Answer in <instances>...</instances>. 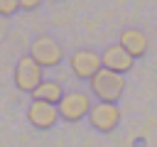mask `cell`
I'll list each match as a JSON object with an SVG mask.
<instances>
[{"label": "cell", "instance_id": "11", "mask_svg": "<svg viewBox=\"0 0 157 147\" xmlns=\"http://www.w3.org/2000/svg\"><path fill=\"white\" fill-rule=\"evenodd\" d=\"M20 10V0H0V17H10Z\"/></svg>", "mask_w": 157, "mask_h": 147}, {"label": "cell", "instance_id": "8", "mask_svg": "<svg viewBox=\"0 0 157 147\" xmlns=\"http://www.w3.org/2000/svg\"><path fill=\"white\" fill-rule=\"evenodd\" d=\"M101 64H103V69H108V71H115V74H128L130 69H132V64H135V59L120 47V44H110L108 49H103V54H101Z\"/></svg>", "mask_w": 157, "mask_h": 147}, {"label": "cell", "instance_id": "1", "mask_svg": "<svg viewBox=\"0 0 157 147\" xmlns=\"http://www.w3.org/2000/svg\"><path fill=\"white\" fill-rule=\"evenodd\" d=\"M88 83H91V93L98 98V103H118L120 96L125 93V76L108 71V69H101Z\"/></svg>", "mask_w": 157, "mask_h": 147}, {"label": "cell", "instance_id": "3", "mask_svg": "<svg viewBox=\"0 0 157 147\" xmlns=\"http://www.w3.org/2000/svg\"><path fill=\"white\" fill-rule=\"evenodd\" d=\"M12 81H15V86H17L20 91L32 93V91L44 81V69H42V66H39L29 54H25V56H20V59H17V64H15Z\"/></svg>", "mask_w": 157, "mask_h": 147}, {"label": "cell", "instance_id": "10", "mask_svg": "<svg viewBox=\"0 0 157 147\" xmlns=\"http://www.w3.org/2000/svg\"><path fill=\"white\" fill-rule=\"evenodd\" d=\"M64 88H61V83H56V81H42L29 96H32V100H44V103H52V105H59V100L64 98Z\"/></svg>", "mask_w": 157, "mask_h": 147}, {"label": "cell", "instance_id": "2", "mask_svg": "<svg viewBox=\"0 0 157 147\" xmlns=\"http://www.w3.org/2000/svg\"><path fill=\"white\" fill-rule=\"evenodd\" d=\"M29 56L42 66V69H54L64 61V47L49 37V34H39L32 44H29Z\"/></svg>", "mask_w": 157, "mask_h": 147}, {"label": "cell", "instance_id": "5", "mask_svg": "<svg viewBox=\"0 0 157 147\" xmlns=\"http://www.w3.org/2000/svg\"><path fill=\"white\" fill-rule=\"evenodd\" d=\"M69 66H71L74 76H76V78H83V81H91V78L103 69L101 54L93 51V49H78V51H74V54L69 56Z\"/></svg>", "mask_w": 157, "mask_h": 147}, {"label": "cell", "instance_id": "12", "mask_svg": "<svg viewBox=\"0 0 157 147\" xmlns=\"http://www.w3.org/2000/svg\"><path fill=\"white\" fill-rule=\"evenodd\" d=\"M44 0H20V10L25 12H32V10H39Z\"/></svg>", "mask_w": 157, "mask_h": 147}, {"label": "cell", "instance_id": "6", "mask_svg": "<svg viewBox=\"0 0 157 147\" xmlns=\"http://www.w3.org/2000/svg\"><path fill=\"white\" fill-rule=\"evenodd\" d=\"M88 123L98 132H113L120 123V110L115 103H96L88 110Z\"/></svg>", "mask_w": 157, "mask_h": 147}, {"label": "cell", "instance_id": "4", "mask_svg": "<svg viewBox=\"0 0 157 147\" xmlns=\"http://www.w3.org/2000/svg\"><path fill=\"white\" fill-rule=\"evenodd\" d=\"M91 105H93V103H91L88 93H83V91H69V93H64V98L59 100L56 110H59V118H61L64 123H78V120L88 118Z\"/></svg>", "mask_w": 157, "mask_h": 147}, {"label": "cell", "instance_id": "7", "mask_svg": "<svg viewBox=\"0 0 157 147\" xmlns=\"http://www.w3.org/2000/svg\"><path fill=\"white\" fill-rule=\"evenodd\" d=\"M27 120L34 130H52L59 120V110L56 105L52 103H44V100H32L29 108H27Z\"/></svg>", "mask_w": 157, "mask_h": 147}, {"label": "cell", "instance_id": "9", "mask_svg": "<svg viewBox=\"0 0 157 147\" xmlns=\"http://www.w3.org/2000/svg\"><path fill=\"white\" fill-rule=\"evenodd\" d=\"M118 44H120V47H123L132 59H140V56H145V54H147L150 39H147V34H145L142 29H137V27H128V29H123V32H120Z\"/></svg>", "mask_w": 157, "mask_h": 147}]
</instances>
